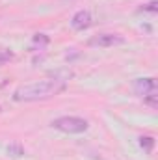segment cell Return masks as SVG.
I'll return each mask as SVG.
<instances>
[{
	"label": "cell",
	"instance_id": "cell-9",
	"mask_svg": "<svg viewBox=\"0 0 158 160\" xmlns=\"http://www.w3.org/2000/svg\"><path fill=\"white\" fill-rule=\"evenodd\" d=\"M13 58H15V54H13V50H11V48H0V65H4V63L11 62Z\"/></svg>",
	"mask_w": 158,
	"mask_h": 160
},
{
	"label": "cell",
	"instance_id": "cell-1",
	"mask_svg": "<svg viewBox=\"0 0 158 160\" xmlns=\"http://www.w3.org/2000/svg\"><path fill=\"white\" fill-rule=\"evenodd\" d=\"M67 80L69 78H45L32 84H22L13 91L11 99L15 102H36V101L52 99L62 91H65Z\"/></svg>",
	"mask_w": 158,
	"mask_h": 160
},
{
	"label": "cell",
	"instance_id": "cell-8",
	"mask_svg": "<svg viewBox=\"0 0 158 160\" xmlns=\"http://www.w3.org/2000/svg\"><path fill=\"white\" fill-rule=\"evenodd\" d=\"M140 145H141L147 153H151L153 147H155V138H153V136H141V138H140Z\"/></svg>",
	"mask_w": 158,
	"mask_h": 160
},
{
	"label": "cell",
	"instance_id": "cell-4",
	"mask_svg": "<svg viewBox=\"0 0 158 160\" xmlns=\"http://www.w3.org/2000/svg\"><path fill=\"white\" fill-rule=\"evenodd\" d=\"M125 43V38L119 36V34H99L95 38L87 41L89 47H99V48H108V47H117V45H123Z\"/></svg>",
	"mask_w": 158,
	"mask_h": 160
},
{
	"label": "cell",
	"instance_id": "cell-11",
	"mask_svg": "<svg viewBox=\"0 0 158 160\" xmlns=\"http://www.w3.org/2000/svg\"><path fill=\"white\" fill-rule=\"evenodd\" d=\"M0 112H2V108H0Z\"/></svg>",
	"mask_w": 158,
	"mask_h": 160
},
{
	"label": "cell",
	"instance_id": "cell-2",
	"mask_svg": "<svg viewBox=\"0 0 158 160\" xmlns=\"http://www.w3.org/2000/svg\"><path fill=\"white\" fill-rule=\"evenodd\" d=\"M52 128L60 130V132H65V134H82L89 128V123L82 118L77 116H63V118H58L52 123Z\"/></svg>",
	"mask_w": 158,
	"mask_h": 160
},
{
	"label": "cell",
	"instance_id": "cell-6",
	"mask_svg": "<svg viewBox=\"0 0 158 160\" xmlns=\"http://www.w3.org/2000/svg\"><path fill=\"white\" fill-rule=\"evenodd\" d=\"M48 41H50L48 36H45V34H36L34 39H32V48H34V50H37V48L43 50V48L48 45Z\"/></svg>",
	"mask_w": 158,
	"mask_h": 160
},
{
	"label": "cell",
	"instance_id": "cell-7",
	"mask_svg": "<svg viewBox=\"0 0 158 160\" xmlns=\"http://www.w3.org/2000/svg\"><path fill=\"white\" fill-rule=\"evenodd\" d=\"M6 151H7V155H9V157H15V158L24 157V149H22V145H21V143H9V145L6 147Z\"/></svg>",
	"mask_w": 158,
	"mask_h": 160
},
{
	"label": "cell",
	"instance_id": "cell-5",
	"mask_svg": "<svg viewBox=\"0 0 158 160\" xmlns=\"http://www.w3.org/2000/svg\"><path fill=\"white\" fill-rule=\"evenodd\" d=\"M91 22H93L91 13L86 11V9H80V11H77V13L71 17V28L77 30V32H84V30H87V28L91 26Z\"/></svg>",
	"mask_w": 158,
	"mask_h": 160
},
{
	"label": "cell",
	"instance_id": "cell-10",
	"mask_svg": "<svg viewBox=\"0 0 158 160\" xmlns=\"http://www.w3.org/2000/svg\"><path fill=\"white\" fill-rule=\"evenodd\" d=\"M156 2L153 0V2H149V4H145L143 8H141V11H151V13H156Z\"/></svg>",
	"mask_w": 158,
	"mask_h": 160
},
{
	"label": "cell",
	"instance_id": "cell-3",
	"mask_svg": "<svg viewBox=\"0 0 158 160\" xmlns=\"http://www.w3.org/2000/svg\"><path fill=\"white\" fill-rule=\"evenodd\" d=\"M134 93L141 99H147L151 95H156L158 93V86H156V80L153 77L149 78H136L134 80Z\"/></svg>",
	"mask_w": 158,
	"mask_h": 160
}]
</instances>
